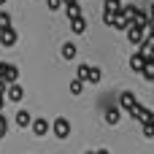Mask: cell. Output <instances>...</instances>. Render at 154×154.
<instances>
[{
    "instance_id": "cell-1",
    "label": "cell",
    "mask_w": 154,
    "mask_h": 154,
    "mask_svg": "<svg viewBox=\"0 0 154 154\" xmlns=\"http://www.w3.org/2000/svg\"><path fill=\"white\" fill-rule=\"evenodd\" d=\"M81 81H89V84H97L100 81V70L92 68V65H79V73H76Z\"/></svg>"
},
{
    "instance_id": "cell-2",
    "label": "cell",
    "mask_w": 154,
    "mask_h": 154,
    "mask_svg": "<svg viewBox=\"0 0 154 154\" xmlns=\"http://www.w3.org/2000/svg\"><path fill=\"white\" fill-rule=\"evenodd\" d=\"M51 133H54L57 138H68V135H70V122H68L65 116L54 119V125H51Z\"/></svg>"
},
{
    "instance_id": "cell-3",
    "label": "cell",
    "mask_w": 154,
    "mask_h": 154,
    "mask_svg": "<svg viewBox=\"0 0 154 154\" xmlns=\"http://www.w3.org/2000/svg\"><path fill=\"white\" fill-rule=\"evenodd\" d=\"M127 41L133 43V46H138L141 41H143V32H146V27H138V24H127Z\"/></svg>"
},
{
    "instance_id": "cell-4",
    "label": "cell",
    "mask_w": 154,
    "mask_h": 154,
    "mask_svg": "<svg viewBox=\"0 0 154 154\" xmlns=\"http://www.w3.org/2000/svg\"><path fill=\"white\" fill-rule=\"evenodd\" d=\"M5 95H8V100L11 103H22V97H24V89L14 81V84H5Z\"/></svg>"
},
{
    "instance_id": "cell-5",
    "label": "cell",
    "mask_w": 154,
    "mask_h": 154,
    "mask_svg": "<svg viewBox=\"0 0 154 154\" xmlns=\"http://www.w3.org/2000/svg\"><path fill=\"white\" fill-rule=\"evenodd\" d=\"M0 43H3L5 49H11V46L16 43V30H14V27H3V30H0Z\"/></svg>"
},
{
    "instance_id": "cell-6",
    "label": "cell",
    "mask_w": 154,
    "mask_h": 154,
    "mask_svg": "<svg viewBox=\"0 0 154 154\" xmlns=\"http://www.w3.org/2000/svg\"><path fill=\"white\" fill-rule=\"evenodd\" d=\"M127 114H130V116H133V119H135V122H146V119H149V114H152V111H149V108H146V106H141V103H135V106H133V108H130V111H127Z\"/></svg>"
},
{
    "instance_id": "cell-7",
    "label": "cell",
    "mask_w": 154,
    "mask_h": 154,
    "mask_svg": "<svg viewBox=\"0 0 154 154\" xmlns=\"http://www.w3.org/2000/svg\"><path fill=\"white\" fill-rule=\"evenodd\" d=\"M0 79H3V84H14V81L19 79V68H16V65H5L3 73H0Z\"/></svg>"
},
{
    "instance_id": "cell-8",
    "label": "cell",
    "mask_w": 154,
    "mask_h": 154,
    "mask_svg": "<svg viewBox=\"0 0 154 154\" xmlns=\"http://www.w3.org/2000/svg\"><path fill=\"white\" fill-rule=\"evenodd\" d=\"M146 62H149V60H146V54H141V51H135V54H133V57H130V68H133V70H135V73H141V70H143V65H146Z\"/></svg>"
},
{
    "instance_id": "cell-9",
    "label": "cell",
    "mask_w": 154,
    "mask_h": 154,
    "mask_svg": "<svg viewBox=\"0 0 154 154\" xmlns=\"http://www.w3.org/2000/svg\"><path fill=\"white\" fill-rule=\"evenodd\" d=\"M30 127H32V135H38V138H43L49 133V122L46 119H35V122H30Z\"/></svg>"
},
{
    "instance_id": "cell-10",
    "label": "cell",
    "mask_w": 154,
    "mask_h": 154,
    "mask_svg": "<svg viewBox=\"0 0 154 154\" xmlns=\"http://www.w3.org/2000/svg\"><path fill=\"white\" fill-rule=\"evenodd\" d=\"M135 103H138V100H135V95H133V92H122V95H119V108L130 111Z\"/></svg>"
},
{
    "instance_id": "cell-11",
    "label": "cell",
    "mask_w": 154,
    "mask_h": 154,
    "mask_svg": "<svg viewBox=\"0 0 154 154\" xmlns=\"http://www.w3.org/2000/svg\"><path fill=\"white\" fill-rule=\"evenodd\" d=\"M70 30H73L76 35H81V32L87 30V19H84V16H73V19H70Z\"/></svg>"
},
{
    "instance_id": "cell-12",
    "label": "cell",
    "mask_w": 154,
    "mask_h": 154,
    "mask_svg": "<svg viewBox=\"0 0 154 154\" xmlns=\"http://www.w3.org/2000/svg\"><path fill=\"white\" fill-rule=\"evenodd\" d=\"M65 5V14H68V19H73V16H81V5L73 0V3H62Z\"/></svg>"
},
{
    "instance_id": "cell-13",
    "label": "cell",
    "mask_w": 154,
    "mask_h": 154,
    "mask_svg": "<svg viewBox=\"0 0 154 154\" xmlns=\"http://www.w3.org/2000/svg\"><path fill=\"white\" fill-rule=\"evenodd\" d=\"M30 122H32V116L27 111H16V125L19 127H30Z\"/></svg>"
},
{
    "instance_id": "cell-14",
    "label": "cell",
    "mask_w": 154,
    "mask_h": 154,
    "mask_svg": "<svg viewBox=\"0 0 154 154\" xmlns=\"http://www.w3.org/2000/svg\"><path fill=\"white\" fill-rule=\"evenodd\" d=\"M119 116H122V111H119V108H108V111H106V122H108V125H116V122H119Z\"/></svg>"
},
{
    "instance_id": "cell-15",
    "label": "cell",
    "mask_w": 154,
    "mask_h": 154,
    "mask_svg": "<svg viewBox=\"0 0 154 154\" xmlns=\"http://www.w3.org/2000/svg\"><path fill=\"white\" fill-rule=\"evenodd\" d=\"M62 57H65V60H73V57H76V43H65V46H62Z\"/></svg>"
},
{
    "instance_id": "cell-16",
    "label": "cell",
    "mask_w": 154,
    "mask_h": 154,
    "mask_svg": "<svg viewBox=\"0 0 154 154\" xmlns=\"http://www.w3.org/2000/svg\"><path fill=\"white\" fill-rule=\"evenodd\" d=\"M141 76H143L146 81H154V65H152V62H146V65H143V70H141Z\"/></svg>"
},
{
    "instance_id": "cell-17",
    "label": "cell",
    "mask_w": 154,
    "mask_h": 154,
    "mask_svg": "<svg viewBox=\"0 0 154 154\" xmlns=\"http://www.w3.org/2000/svg\"><path fill=\"white\" fill-rule=\"evenodd\" d=\"M81 89H84V81L76 76V79L70 81V92H73V95H81Z\"/></svg>"
},
{
    "instance_id": "cell-18",
    "label": "cell",
    "mask_w": 154,
    "mask_h": 154,
    "mask_svg": "<svg viewBox=\"0 0 154 154\" xmlns=\"http://www.w3.org/2000/svg\"><path fill=\"white\" fill-rule=\"evenodd\" d=\"M8 135V119H5V114L0 111V138H5Z\"/></svg>"
},
{
    "instance_id": "cell-19",
    "label": "cell",
    "mask_w": 154,
    "mask_h": 154,
    "mask_svg": "<svg viewBox=\"0 0 154 154\" xmlns=\"http://www.w3.org/2000/svg\"><path fill=\"white\" fill-rule=\"evenodd\" d=\"M141 125H143V135H146V138H154V122L146 119V122H141Z\"/></svg>"
},
{
    "instance_id": "cell-20",
    "label": "cell",
    "mask_w": 154,
    "mask_h": 154,
    "mask_svg": "<svg viewBox=\"0 0 154 154\" xmlns=\"http://www.w3.org/2000/svg\"><path fill=\"white\" fill-rule=\"evenodd\" d=\"M3 27H11V14L8 11H0V30Z\"/></svg>"
},
{
    "instance_id": "cell-21",
    "label": "cell",
    "mask_w": 154,
    "mask_h": 154,
    "mask_svg": "<svg viewBox=\"0 0 154 154\" xmlns=\"http://www.w3.org/2000/svg\"><path fill=\"white\" fill-rule=\"evenodd\" d=\"M46 5H49V11H57V8H62V0H46Z\"/></svg>"
},
{
    "instance_id": "cell-22",
    "label": "cell",
    "mask_w": 154,
    "mask_h": 154,
    "mask_svg": "<svg viewBox=\"0 0 154 154\" xmlns=\"http://www.w3.org/2000/svg\"><path fill=\"white\" fill-rule=\"evenodd\" d=\"M95 154H111V152H108V149H97Z\"/></svg>"
},
{
    "instance_id": "cell-23",
    "label": "cell",
    "mask_w": 154,
    "mask_h": 154,
    "mask_svg": "<svg viewBox=\"0 0 154 154\" xmlns=\"http://www.w3.org/2000/svg\"><path fill=\"white\" fill-rule=\"evenodd\" d=\"M149 62H152V65H154V51H152V54H149Z\"/></svg>"
},
{
    "instance_id": "cell-24",
    "label": "cell",
    "mask_w": 154,
    "mask_h": 154,
    "mask_svg": "<svg viewBox=\"0 0 154 154\" xmlns=\"http://www.w3.org/2000/svg\"><path fill=\"white\" fill-rule=\"evenodd\" d=\"M5 3H8V0H0V5H5Z\"/></svg>"
},
{
    "instance_id": "cell-25",
    "label": "cell",
    "mask_w": 154,
    "mask_h": 154,
    "mask_svg": "<svg viewBox=\"0 0 154 154\" xmlns=\"http://www.w3.org/2000/svg\"><path fill=\"white\" fill-rule=\"evenodd\" d=\"M89 154H95V152H89Z\"/></svg>"
}]
</instances>
